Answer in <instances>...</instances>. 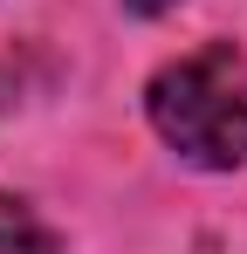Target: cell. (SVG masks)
<instances>
[{"label":"cell","instance_id":"cell-1","mask_svg":"<svg viewBox=\"0 0 247 254\" xmlns=\"http://www.w3.org/2000/svg\"><path fill=\"white\" fill-rule=\"evenodd\" d=\"M151 124L192 165H241L247 158V55L234 42H213L158 69Z\"/></svg>","mask_w":247,"mask_h":254},{"label":"cell","instance_id":"cell-2","mask_svg":"<svg viewBox=\"0 0 247 254\" xmlns=\"http://www.w3.org/2000/svg\"><path fill=\"white\" fill-rule=\"evenodd\" d=\"M0 254H55L48 227H41L21 199H0Z\"/></svg>","mask_w":247,"mask_h":254},{"label":"cell","instance_id":"cell-3","mask_svg":"<svg viewBox=\"0 0 247 254\" xmlns=\"http://www.w3.org/2000/svg\"><path fill=\"white\" fill-rule=\"evenodd\" d=\"M124 7H137V14H165L172 0H124Z\"/></svg>","mask_w":247,"mask_h":254}]
</instances>
